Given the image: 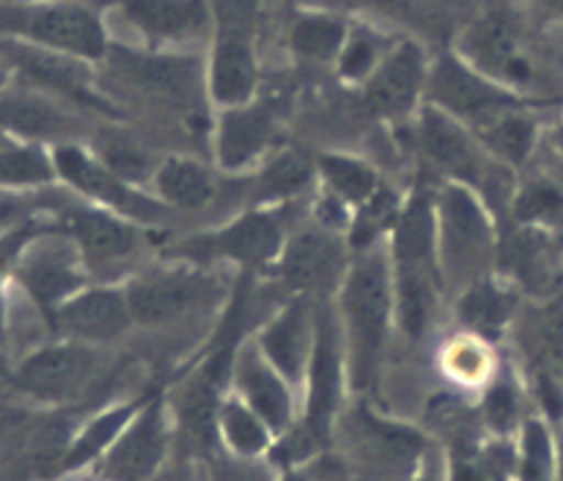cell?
<instances>
[{"label": "cell", "mask_w": 563, "mask_h": 481, "mask_svg": "<svg viewBox=\"0 0 563 481\" xmlns=\"http://www.w3.org/2000/svg\"><path fill=\"white\" fill-rule=\"evenodd\" d=\"M346 376L355 394H369L378 385L390 324L396 320L394 273L387 244L355 253L338 291Z\"/></svg>", "instance_id": "obj_1"}, {"label": "cell", "mask_w": 563, "mask_h": 481, "mask_svg": "<svg viewBox=\"0 0 563 481\" xmlns=\"http://www.w3.org/2000/svg\"><path fill=\"white\" fill-rule=\"evenodd\" d=\"M390 273H394L396 326L408 341H422L438 320L440 299L446 291L438 253V215L434 200L413 194L390 232Z\"/></svg>", "instance_id": "obj_2"}, {"label": "cell", "mask_w": 563, "mask_h": 481, "mask_svg": "<svg viewBox=\"0 0 563 481\" xmlns=\"http://www.w3.org/2000/svg\"><path fill=\"white\" fill-rule=\"evenodd\" d=\"M0 39L86 62H103L109 56L103 21L82 0H0Z\"/></svg>", "instance_id": "obj_3"}, {"label": "cell", "mask_w": 563, "mask_h": 481, "mask_svg": "<svg viewBox=\"0 0 563 481\" xmlns=\"http://www.w3.org/2000/svg\"><path fill=\"white\" fill-rule=\"evenodd\" d=\"M434 215L443 280L446 285L455 282L464 291L475 280L487 276V267L499 259V238L490 211L475 188L449 183L434 197Z\"/></svg>", "instance_id": "obj_4"}, {"label": "cell", "mask_w": 563, "mask_h": 481, "mask_svg": "<svg viewBox=\"0 0 563 481\" xmlns=\"http://www.w3.org/2000/svg\"><path fill=\"white\" fill-rule=\"evenodd\" d=\"M15 285L30 306L51 320L53 311L74 294L91 285V271L86 259L79 255L77 244L65 232L53 227L44 215L42 227L26 238L12 267Z\"/></svg>", "instance_id": "obj_5"}, {"label": "cell", "mask_w": 563, "mask_h": 481, "mask_svg": "<svg viewBox=\"0 0 563 481\" xmlns=\"http://www.w3.org/2000/svg\"><path fill=\"white\" fill-rule=\"evenodd\" d=\"M47 220L77 244L91 276L112 273L123 264H130L144 247L141 223L82 200L77 194L65 197L56 185L47 197Z\"/></svg>", "instance_id": "obj_6"}, {"label": "cell", "mask_w": 563, "mask_h": 481, "mask_svg": "<svg viewBox=\"0 0 563 481\" xmlns=\"http://www.w3.org/2000/svg\"><path fill=\"white\" fill-rule=\"evenodd\" d=\"M214 18V51L209 62V95L223 109L253 100L258 86L255 26L262 0H209Z\"/></svg>", "instance_id": "obj_7"}, {"label": "cell", "mask_w": 563, "mask_h": 481, "mask_svg": "<svg viewBox=\"0 0 563 481\" xmlns=\"http://www.w3.org/2000/svg\"><path fill=\"white\" fill-rule=\"evenodd\" d=\"M51 156L53 167H56V183L82 200L103 206V209L123 215L135 223H158L170 211L156 194H144L139 185L126 183L123 176H118L106 165L103 158L77 141L56 144L51 147Z\"/></svg>", "instance_id": "obj_8"}, {"label": "cell", "mask_w": 563, "mask_h": 481, "mask_svg": "<svg viewBox=\"0 0 563 481\" xmlns=\"http://www.w3.org/2000/svg\"><path fill=\"white\" fill-rule=\"evenodd\" d=\"M343 385H350V376H346L341 317H338V308L317 306L314 350H311V361L306 370V405H302V417L297 423L311 431L323 447L332 444Z\"/></svg>", "instance_id": "obj_9"}, {"label": "cell", "mask_w": 563, "mask_h": 481, "mask_svg": "<svg viewBox=\"0 0 563 481\" xmlns=\"http://www.w3.org/2000/svg\"><path fill=\"white\" fill-rule=\"evenodd\" d=\"M290 203L285 206H258L211 236L191 238L179 247V253L188 259H229L255 271V267H276L282 250L288 244Z\"/></svg>", "instance_id": "obj_10"}, {"label": "cell", "mask_w": 563, "mask_h": 481, "mask_svg": "<svg viewBox=\"0 0 563 481\" xmlns=\"http://www.w3.org/2000/svg\"><path fill=\"white\" fill-rule=\"evenodd\" d=\"M0 53L7 56L12 77L21 79L24 86L86 106L95 112H114L112 103L97 95L95 77L88 70L91 62L59 51H47V47H35V44L12 42V39H0Z\"/></svg>", "instance_id": "obj_11"}, {"label": "cell", "mask_w": 563, "mask_h": 481, "mask_svg": "<svg viewBox=\"0 0 563 481\" xmlns=\"http://www.w3.org/2000/svg\"><path fill=\"white\" fill-rule=\"evenodd\" d=\"M97 368H100V352L91 343L59 338L26 352L12 370V382L18 391L42 403H68L86 391Z\"/></svg>", "instance_id": "obj_12"}, {"label": "cell", "mask_w": 563, "mask_h": 481, "mask_svg": "<svg viewBox=\"0 0 563 481\" xmlns=\"http://www.w3.org/2000/svg\"><path fill=\"white\" fill-rule=\"evenodd\" d=\"M174 438L165 396H147L141 412L114 440V447L100 458V481H150L165 467L167 449Z\"/></svg>", "instance_id": "obj_13"}, {"label": "cell", "mask_w": 563, "mask_h": 481, "mask_svg": "<svg viewBox=\"0 0 563 481\" xmlns=\"http://www.w3.org/2000/svg\"><path fill=\"white\" fill-rule=\"evenodd\" d=\"M431 106H438L443 112L464 123L482 127L490 121L493 114L505 112V109H517L519 100L510 88L493 83L470 65L466 59L457 56H440L434 68H429V86H426Z\"/></svg>", "instance_id": "obj_14"}, {"label": "cell", "mask_w": 563, "mask_h": 481, "mask_svg": "<svg viewBox=\"0 0 563 481\" xmlns=\"http://www.w3.org/2000/svg\"><path fill=\"white\" fill-rule=\"evenodd\" d=\"M417 144L422 156L449 176V183H464L470 188H487L493 176V165H487V150L478 135L470 132L464 121H457L438 106H426L417 121Z\"/></svg>", "instance_id": "obj_15"}, {"label": "cell", "mask_w": 563, "mask_h": 481, "mask_svg": "<svg viewBox=\"0 0 563 481\" xmlns=\"http://www.w3.org/2000/svg\"><path fill=\"white\" fill-rule=\"evenodd\" d=\"M123 291L135 324L162 326L209 303L218 294V282L200 267H165L135 276L123 285Z\"/></svg>", "instance_id": "obj_16"}, {"label": "cell", "mask_w": 563, "mask_h": 481, "mask_svg": "<svg viewBox=\"0 0 563 481\" xmlns=\"http://www.w3.org/2000/svg\"><path fill=\"white\" fill-rule=\"evenodd\" d=\"M47 324L59 332V338L79 343H112L130 332L132 320L130 299L123 285H86V288L65 299Z\"/></svg>", "instance_id": "obj_17"}, {"label": "cell", "mask_w": 563, "mask_h": 481, "mask_svg": "<svg viewBox=\"0 0 563 481\" xmlns=\"http://www.w3.org/2000/svg\"><path fill=\"white\" fill-rule=\"evenodd\" d=\"M429 86V59L420 44L399 42L385 53L378 68L364 83V100L376 118L402 121L417 109Z\"/></svg>", "instance_id": "obj_18"}, {"label": "cell", "mask_w": 563, "mask_h": 481, "mask_svg": "<svg viewBox=\"0 0 563 481\" xmlns=\"http://www.w3.org/2000/svg\"><path fill=\"white\" fill-rule=\"evenodd\" d=\"M232 376H235V394L262 417L271 431L279 438L297 423V400L294 385L273 368L258 347V341L244 343L232 361Z\"/></svg>", "instance_id": "obj_19"}, {"label": "cell", "mask_w": 563, "mask_h": 481, "mask_svg": "<svg viewBox=\"0 0 563 481\" xmlns=\"http://www.w3.org/2000/svg\"><path fill=\"white\" fill-rule=\"evenodd\" d=\"M0 132L15 139L35 141L44 147H56L65 141H77L79 123L59 97L44 95L38 88H3L0 91Z\"/></svg>", "instance_id": "obj_20"}, {"label": "cell", "mask_w": 563, "mask_h": 481, "mask_svg": "<svg viewBox=\"0 0 563 481\" xmlns=\"http://www.w3.org/2000/svg\"><path fill=\"white\" fill-rule=\"evenodd\" d=\"M276 273L288 288L308 294L325 282L343 280V244L341 232L323 223H306L290 232L288 244L282 250Z\"/></svg>", "instance_id": "obj_21"}, {"label": "cell", "mask_w": 563, "mask_h": 481, "mask_svg": "<svg viewBox=\"0 0 563 481\" xmlns=\"http://www.w3.org/2000/svg\"><path fill=\"white\" fill-rule=\"evenodd\" d=\"M464 59L478 74L490 77L505 88H528L534 83V65L522 51L517 33L501 18H482L475 21L461 39Z\"/></svg>", "instance_id": "obj_22"}, {"label": "cell", "mask_w": 563, "mask_h": 481, "mask_svg": "<svg viewBox=\"0 0 563 481\" xmlns=\"http://www.w3.org/2000/svg\"><path fill=\"white\" fill-rule=\"evenodd\" d=\"M118 9L153 47L197 42L214 30L209 0H118Z\"/></svg>", "instance_id": "obj_23"}, {"label": "cell", "mask_w": 563, "mask_h": 481, "mask_svg": "<svg viewBox=\"0 0 563 481\" xmlns=\"http://www.w3.org/2000/svg\"><path fill=\"white\" fill-rule=\"evenodd\" d=\"M314 329L317 306L311 299L297 297L282 311H276V317L255 338L264 356L273 361V368L279 370L294 387L306 382L308 361L314 350Z\"/></svg>", "instance_id": "obj_24"}, {"label": "cell", "mask_w": 563, "mask_h": 481, "mask_svg": "<svg viewBox=\"0 0 563 481\" xmlns=\"http://www.w3.org/2000/svg\"><path fill=\"white\" fill-rule=\"evenodd\" d=\"M273 118L255 103L223 109L214 130V158L227 174H238L262 162L273 144Z\"/></svg>", "instance_id": "obj_25"}, {"label": "cell", "mask_w": 563, "mask_h": 481, "mask_svg": "<svg viewBox=\"0 0 563 481\" xmlns=\"http://www.w3.org/2000/svg\"><path fill=\"white\" fill-rule=\"evenodd\" d=\"M355 440H358L361 452L367 461L376 467V473L387 475L394 470L399 481L413 475L422 464V452H426V440L411 429H402L396 423L376 420L373 414L358 408L355 412Z\"/></svg>", "instance_id": "obj_26"}, {"label": "cell", "mask_w": 563, "mask_h": 481, "mask_svg": "<svg viewBox=\"0 0 563 481\" xmlns=\"http://www.w3.org/2000/svg\"><path fill=\"white\" fill-rule=\"evenodd\" d=\"M147 403V396H139L132 403H121L95 414L82 429L68 440V447L62 449L56 470L59 473H79L91 464H100V458L114 447V440L121 438V431L132 423V417L141 412V405Z\"/></svg>", "instance_id": "obj_27"}, {"label": "cell", "mask_w": 563, "mask_h": 481, "mask_svg": "<svg viewBox=\"0 0 563 481\" xmlns=\"http://www.w3.org/2000/svg\"><path fill=\"white\" fill-rule=\"evenodd\" d=\"M153 194L165 203L170 211H200L214 200V179L209 167L200 165L197 158L174 156L165 158L153 174Z\"/></svg>", "instance_id": "obj_28"}, {"label": "cell", "mask_w": 563, "mask_h": 481, "mask_svg": "<svg viewBox=\"0 0 563 481\" xmlns=\"http://www.w3.org/2000/svg\"><path fill=\"white\" fill-rule=\"evenodd\" d=\"M118 70L147 95L165 100H183L194 91L197 62L183 56H139V53H118Z\"/></svg>", "instance_id": "obj_29"}, {"label": "cell", "mask_w": 563, "mask_h": 481, "mask_svg": "<svg viewBox=\"0 0 563 481\" xmlns=\"http://www.w3.org/2000/svg\"><path fill=\"white\" fill-rule=\"evenodd\" d=\"M56 183L51 147L0 132V192H42Z\"/></svg>", "instance_id": "obj_30"}, {"label": "cell", "mask_w": 563, "mask_h": 481, "mask_svg": "<svg viewBox=\"0 0 563 481\" xmlns=\"http://www.w3.org/2000/svg\"><path fill=\"white\" fill-rule=\"evenodd\" d=\"M218 440L229 456L255 461L271 452L276 435L241 396L229 394L218 405Z\"/></svg>", "instance_id": "obj_31"}, {"label": "cell", "mask_w": 563, "mask_h": 481, "mask_svg": "<svg viewBox=\"0 0 563 481\" xmlns=\"http://www.w3.org/2000/svg\"><path fill=\"white\" fill-rule=\"evenodd\" d=\"M514 315V294L501 288L499 282L490 276L475 280L466 285L457 299V320L464 326V332L478 335L484 341H490L493 335H499L505 324Z\"/></svg>", "instance_id": "obj_32"}, {"label": "cell", "mask_w": 563, "mask_h": 481, "mask_svg": "<svg viewBox=\"0 0 563 481\" xmlns=\"http://www.w3.org/2000/svg\"><path fill=\"white\" fill-rule=\"evenodd\" d=\"M317 179V162H308L297 150H285L262 167L255 179V200L258 206H285L311 192Z\"/></svg>", "instance_id": "obj_33"}, {"label": "cell", "mask_w": 563, "mask_h": 481, "mask_svg": "<svg viewBox=\"0 0 563 481\" xmlns=\"http://www.w3.org/2000/svg\"><path fill=\"white\" fill-rule=\"evenodd\" d=\"M402 206L405 200H399V194L385 183L361 206H355L350 215V227H346V244L352 253H364V250L385 244V238H390L396 220L402 215Z\"/></svg>", "instance_id": "obj_34"}, {"label": "cell", "mask_w": 563, "mask_h": 481, "mask_svg": "<svg viewBox=\"0 0 563 481\" xmlns=\"http://www.w3.org/2000/svg\"><path fill=\"white\" fill-rule=\"evenodd\" d=\"M314 162L317 179L323 183V192L338 197L350 209L361 206L382 185L376 167L367 165L364 158L343 156V153H320Z\"/></svg>", "instance_id": "obj_35"}, {"label": "cell", "mask_w": 563, "mask_h": 481, "mask_svg": "<svg viewBox=\"0 0 563 481\" xmlns=\"http://www.w3.org/2000/svg\"><path fill=\"white\" fill-rule=\"evenodd\" d=\"M475 135H478L484 150H487L496 162L517 167L522 165V162L531 156V150H534L537 127L528 114L519 112L517 106V109H505V112L493 114L490 121H484L482 127H478Z\"/></svg>", "instance_id": "obj_36"}, {"label": "cell", "mask_w": 563, "mask_h": 481, "mask_svg": "<svg viewBox=\"0 0 563 481\" xmlns=\"http://www.w3.org/2000/svg\"><path fill=\"white\" fill-rule=\"evenodd\" d=\"M350 39L346 21L329 12H302L290 26V51L311 62H338Z\"/></svg>", "instance_id": "obj_37"}, {"label": "cell", "mask_w": 563, "mask_h": 481, "mask_svg": "<svg viewBox=\"0 0 563 481\" xmlns=\"http://www.w3.org/2000/svg\"><path fill=\"white\" fill-rule=\"evenodd\" d=\"M440 370L457 385L475 387L490 382L496 373V361H493L490 347L484 338L461 332L440 350Z\"/></svg>", "instance_id": "obj_38"}, {"label": "cell", "mask_w": 563, "mask_h": 481, "mask_svg": "<svg viewBox=\"0 0 563 481\" xmlns=\"http://www.w3.org/2000/svg\"><path fill=\"white\" fill-rule=\"evenodd\" d=\"M482 423L496 435V438H508L510 431L519 426V387L508 373H493V379L484 385L482 396Z\"/></svg>", "instance_id": "obj_39"}, {"label": "cell", "mask_w": 563, "mask_h": 481, "mask_svg": "<svg viewBox=\"0 0 563 481\" xmlns=\"http://www.w3.org/2000/svg\"><path fill=\"white\" fill-rule=\"evenodd\" d=\"M554 479V444L545 423L526 420L519 429L517 481H552Z\"/></svg>", "instance_id": "obj_40"}, {"label": "cell", "mask_w": 563, "mask_h": 481, "mask_svg": "<svg viewBox=\"0 0 563 481\" xmlns=\"http://www.w3.org/2000/svg\"><path fill=\"white\" fill-rule=\"evenodd\" d=\"M514 218L519 227L552 229L563 223V192L552 183H531L514 197Z\"/></svg>", "instance_id": "obj_41"}, {"label": "cell", "mask_w": 563, "mask_h": 481, "mask_svg": "<svg viewBox=\"0 0 563 481\" xmlns=\"http://www.w3.org/2000/svg\"><path fill=\"white\" fill-rule=\"evenodd\" d=\"M385 44L376 33L358 30V33H350L346 44H343L341 56H338V70H341L343 79L367 83L369 74L378 68V62L385 59Z\"/></svg>", "instance_id": "obj_42"}, {"label": "cell", "mask_w": 563, "mask_h": 481, "mask_svg": "<svg viewBox=\"0 0 563 481\" xmlns=\"http://www.w3.org/2000/svg\"><path fill=\"white\" fill-rule=\"evenodd\" d=\"M51 188H42V192H0V236L15 232L26 223L44 218Z\"/></svg>", "instance_id": "obj_43"}, {"label": "cell", "mask_w": 563, "mask_h": 481, "mask_svg": "<svg viewBox=\"0 0 563 481\" xmlns=\"http://www.w3.org/2000/svg\"><path fill=\"white\" fill-rule=\"evenodd\" d=\"M211 481H273V475L267 467L258 464V458L255 461H244V458L227 456L214 464Z\"/></svg>", "instance_id": "obj_44"}, {"label": "cell", "mask_w": 563, "mask_h": 481, "mask_svg": "<svg viewBox=\"0 0 563 481\" xmlns=\"http://www.w3.org/2000/svg\"><path fill=\"white\" fill-rule=\"evenodd\" d=\"M537 403L545 420L563 423V379L554 373H537Z\"/></svg>", "instance_id": "obj_45"}, {"label": "cell", "mask_w": 563, "mask_h": 481, "mask_svg": "<svg viewBox=\"0 0 563 481\" xmlns=\"http://www.w3.org/2000/svg\"><path fill=\"white\" fill-rule=\"evenodd\" d=\"M543 341H545V352H549V359H552L554 368L563 373V315L554 317L552 324L545 326Z\"/></svg>", "instance_id": "obj_46"}, {"label": "cell", "mask_w": 563, "mask_h": 481, "mask_svg": "<svg viewBox=\"0 0 563 481\" xmlns=\"http://www.w3.org/2000/svg\"><path fill=\"white\" fill-rule=\"evenodd\" d=\"M150 481H197V479H194L191 467L176 464V467H162V470H158Z\"/></svg>", "instance_id": "obj_47"}, {"label": "cell", "mask_w": 563, "mask_h": 481, "mask_svg": "<svg viewBox=\"0 0 563 481\" xmlns=\"http://www.w3.org/2000/svg\"><path fill=\"white\" fill-rule=\"evenodd\" d=\"M554 481H563V431L554 444Z\"/></svg>", "instance_id": "obj_48"}, {"label": "cell", "mask_w": 563, "mask_h": 481, "mask_svg": "<svg viewBox=\"0 0 563 481\" xmlns=\"http://www.w3.org/2000/svg\"><path fill=\"white\" fill-rule=\"evenodd\" d=\"M405 481H446V475H438L434 470H431V467L420 464V470H417L413 475H408Z\"/></svg>", "instance_id": "obj_49"}, {"label": "cell", "mask_w": 563, "mask_h": 481, "mask_svg": "<svg viewBox=\"0 0 563 481\" xmlns=\"http://www.w3.org/2000/svg\"><path fill=\"white\" fill-rule=\"evenodd\" d=\"M361 7L367 9H382V12H387V9H396L402 0H358Z\"/></svg>", "instance_id": "obj_50"}, {"label": "cell", "mask_w": 563, "mask_h": 481, "mask_svg": "<svg viewBox=\"0 0 563 481\" xmlns=\"http://www.w3.org/2000/svg\"><path fill=\"white\" fill-rule=\"evenodd\" d=\"M12 68H9V62H7V56H3V53H0V91H3V88H9V83H12Z\"/></svg>", "instance_id": "obj_51"}, {"label": "cell", "mask_w": 563, "mask_h": 481, "mask_svg": "<svg viewBox=\"0 0 563 481\" xmlns=\"http://www.w3.org/2000/svg\"><path fill=\"white\" fill-rule=\"evenodd\" d=\"M540 3H543V7H549V9H554V12H561V15H563V0H540Z\"/></svg>", "instance_id": "obj_52"}, {"label": "cell", "mask_w": 563, "mask_h": 481, "mask_svg": "<svg viewBox=\"0 0 563 481\" xmlns=\"http://www.w3.org/2000/svg\"><path fill=\"white\" fill-rule=\"evenodd\" d=\"M558 147L563 150V121H561V127H558Z\"/></svg>", "instance_id": "obj_53"}, {"label": "cell", "mask_w": 563, "mask_h": 481, "mask_svg": "<svg viewBox=\"0 0 563 481\" xmlns=\"http://www.w3.org/2000/svg\"><path fill=\"white\" fill-rule=\"evenodd\" d=\"M297 3H308V7H314V3H320V0H297Z\"/></svg>", "instance_id": "obj_54"}, {"label": "cell", "mask_w": 563, "mask_h": 481, "mask_svg": "<svg viewBox=\"0 0 563 481\" xmlns=\"http://www.w3.org/2000/svg\"><path fill=\"white\" fill-rule=\"evenodd\" d=\"M282 481H299V479H294V475H285V479H282Z\"/></svg>", "instance_id": "obj_55"}]
</instances>
